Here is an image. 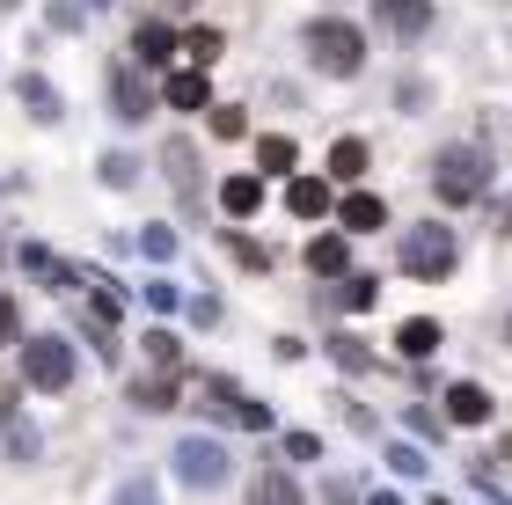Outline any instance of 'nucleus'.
I'll return each instance as SVG.
<instances>
[{
	"mask_svg": "<svg viewBox=\"0 0 512 505\" xmlns=\"http://www.w3.org/2000/svg\"><path fill=\"white\" fill-rule=\"evenodd\" d=\"M381 22L395 37H417V30H432V0H374Z\"/></svg>",
	"mask_w": 512,
	"mask_h": 505,
	"instance_id": "obj_8",
	"label": "nucleus"
},
{
	"mask_svg": "<svg viewBox=\"0 0 512 505\" xmlns=\"http://www.w3.org/2000/svg\"><path fill=\"white\" fill-rule=\"evenodd\" d=\"M308 271H315V279H337V271H344V235H315L308 242Z\"/></svg>",
	"mask_w": 512,
	"mask_h": 505,
	"instance_id": "obj_15",
	"label": "nucleus"
},
{
	"mask_svg": "<svg viewBox=\"0 0 512 505\" xmlns=\"http://www.w3.org/2000/svg\"><path fill=\"white\" fill-rule=\"evenodd\" d=\"M22 103H30V118H44V125L59 118V96H52V88H44L37 74H22Z\"/></svg>",
	"mask_w": 512,
	"mask_h": 505,
	"instance_id": "obj_19",
	"label": "nucleus"
},
{
	"mask_svg": "<svg viewBox=\"0 0 512 505\" xmlns=\"http://www.w3.org/2000/svg\"><path fill=\"white\" fill-rule=\"evenodd\" d=\"M132 403H139V410H176V381H139Z\"/></svg>",
	"mask_w": 512,
	"mask_h": 505,
	"instance_id": "obj_22",
	"label": "nucleus"
},
{
	"mask_svg": "<svg viewBox=\"0 0 512 505\" xmlns=\"http://www.w3.org/2000/svg\"><path fill=\"white\" fill-rule=\"evenodd\" d=\"M110 103H118V118H125V125L147 118V88H139L132 66H118V74H110Z\"/></svg>",
	"mask_w": 512,
	"mask_h": 505,
	"instance_id": "obj_11",
	"label": "nucleus"
},
{
	"mask_svg": "<svg viewBox=\"0 0 512 505\" xmlns=\"http://www.w3.org/2000/svg\"><path fill=\"white\" fill-rule=\"evenodd\" d=\"M169 52H176V37L161 30V22H139V30H132V59H139V66H161Z\"/></svg>",
	"mask_w": 512,
	"mask_h": 505,
	"instance_id": "obj_14",
	"label": "nucleus"
},
{
	"mask_svg": "<svg viewBox=\"0 0 512 505\" xmlns=\"http://www.w3.org/2000/svg\"><path fill=\"white\" fill-rule=\"evenodd\" d=\"M395 344H403V359H432L447 337H439V323H432V315H410V323L395 330Z\"/></svg>",
	"mask_w": 512,
	"mask_h": 505,
	"instance_id": "obj_12",
	"label": "nucleus"
},
{
	"mask_svg": "<svg viewBox=\"0 0 512 505\" xmlns=\"http://www.w3.org/2000/svg\"><path fill=\"white\" fill-rule=\"evenodd\" d=\"M447 418L454 425H483V418H491V396H483L476 381H454L447 388Z\"/></svg>",
	"mask_w": 512,
	"mask_h": 505,
	"instance_id": "obj_10",
	"label": "nucleus"
},
{
	"mask_svg": "<svg viewBox=\"0 0 512 505\" xmlns=\"http://www.w3.org/2000/svg\"><path fill=\"white\" fill-rule=\"evenodd\" d=\"M337 220L352 227V235H381V227H388V205H381L374 191H352V198L337 205Z\"/></svg>",
	"mask_w": 512,
	"mask_h": 505,
	"instance_id": "obj_7",
	"label": "nucleus"
},
{
	"mask_svg": "<svg viewBox=\"0 0 512 505\" xmlns=\"http://www.w3.org/2000/svg\"><path fill=\"white\" fill-rule=\"evenodd\" d=\"M286 205H293V220H322V213H330V183H315V176H293Z\"/></svg>",
	"mask_w": 512,
	"mask_h": 505,
	"instance_id": "obj_13",
	"label": "nucleus"
},
{
	"mask_svg": "<svg viewBox=\"0 0 512 505\" xmlns=\"http://www.w3.org/2000/svg\"><path fill=\"white\" fill-rule=\"evenodd\" d=\"M330 352H337V366H344V374H366V366H374V352H366L359 337H330Z\"/></svg>",
	"mask_w": 512,
	"mask_h": 505,
	"instance_id": "obj_21",
	"label": "nucleus"
},
{
	"mask_svg": "<svg viewBox=\"0 0 512 505\" xmlns=\"http://www.w3.org/2000/svg\"><path fill=\"white\" fill-rule=\"evenodd\" d=\"M169 103H176V110H205V74H198V66L169 74Z\"/></svg>",
	"mask_w": 512,
	"mask_h": 505,
	"instance_id": "obj_16",
	"label": "nucleus"
},
{
	"mask_svg": "<svg viewBox=\"0 0 512 505\" xmlns=\"http://www.w3.org/2000/svg\"><path fill=\"white\" fill-rule=\"evenodd\" d=\"M330 176L359 183V176H366V140H337V147H330Z\"/></svg>",
	"mask_w": 512,
	"mask_h": 505,
	"instance_id": "obj_17",
	"label": "nucleus"
},
{
	"mask_svg": "<svg viewBox=\"0 0 512 505\" xmlns=\"http://www.w3.org/2000/svg\"><path fill=\"white\" fill-rule=\"evenodd\" d=\"M374 505H403V498H395V491H374Z\"/></svg>",
	"mask_w": 512,
	"mask_h": 505,
	"instance_id": "obj_31",
	"label": "nucleus"
},
{
	"mask_svg": "<svg viewBox=\"0 0 512 505\" xmlns=\"http://www.w3.org/2000/svg\"><path fill=\"white\" fill-rule=\"evenodd\" d=\"M374 286H381V279H344V308H374V301H381Z\"/></svg>",
	"mask_w": 512,
	"mask_h": 505,
	"instance_id": "obj_23",
	"label": "nucleus"
},
{
	"mask_svg": "<svg viewBox=\"0 0 512 505\" xmlns=\"http://www.w3.org/2000/svg\"><path fill=\"white\" fill-rule=\"evenodd\" d=\"M432 191H439V205H476L483 191H491V162H483L476 147H439Z\"/></svg>",
	"mask_w": 512,
	"mask_h": 505,
	"instance_id": "obj_2",
	"label": "nucleus"
},
{
	"mask_svg": "<svg viewBox=\"0 0 512 505\" xmlns=\"http://www.w3.org/2000/svg\"><path fill=\"white\" fill-rule=\"evenodd\" d=\"M461 264V242H454V227H410L403 235V271L410 279H447V271Z\"/></svg>",
	"mask_w": 512,
	"mask_h": 505,
	"instance_id": "obj_3",
	"label": "nucleus"
},
{
	"mask_svg": "<svg viewBox=\"0 0 512 505\" xmlns=\"http://www.w3.org/2000/svg\"><path fill=\"white\" fill-rule=\"evenodd\" d=\"M22 381L44 388V396H59V388L74 381V344H66V337H30V352H22Z\"/></svg>",
	"mask_w": 512,
	"mask_h": 505,
	"instance_id": "obj_4",
	"label": "nucleus"
},
{
	"mask_svg": "<svg viewBox=\"0 0 512 505\" xmlns=\"http://www.w3.org/2000/svg\"><path fill=\"white\" fill-rule=\"evenodd\" d=\"M8 454H22V462L37 454V432H30V425H15V418H8Z\"/></svg>",
	"mask_w": 512,
	"mask_h": 505,
	"instance_id": "obj_27",
	"label": "nucleus"
},
{
	"mask_svg": "<svg viewBox=\"0 0 512 505\" xmlns=\"http://www.w3.org/2000/svg\"><path fill=\"white\" fill-rule=\"evenodd\" d=\"M176 476H183L191 491L227 484V447H220V440H183V447H176Z\"/></svg>",
	"mask_w": 512,
	"mask_h": 505,
	"instance_id": "obj_5",
	"label": "nucleus"
},
{
	"mask_svg": "<svg viewBox=\"0 0 512 505\" xmlns=\"http://www.w3.org/2000/svg\"><path fill=\"white\" fill-rule=\"evenodd\" d=\"M249 505H300V484L278 462H264V469L249 476Z\"/></svg>",
	"mask_w": 512,
	"mask_h": 505,
	"instance_id": "obj_6",
	"label": "nucleus"
},
{
	"mask_svg": "<svg viewBox=\"0 0 512 505\" xmlns=\"http://www.w3.org/2000/svg\"><path fill=\"white\" fill-rule=\"evenodd\" d=\"M498 235H512V198H498Z\"/></svg>",
	"mask_w": 512,
	"mask_h": 505,
	"instance_id": "obj_30",
	"label": "nucleus"
},
{
	"mask_svg": "<svg viewBox=\"0 0 512 505\" xmlns=\"http://www.w3.org/2000/svg\"><path fill=\"white\" fill-rule=\"evenodd\" d=\"M213 132H220V140H242L249 118H242V110H213Z\"/></svg>",
	"mask_w": 512,
	"mask_h": 505,
	"instance_id": "obj_26",
	"label": "nucleus"
},
{
	"mask_svg": "<svg viewBox=\"0 0 512 505\" xmlns=\"http://www.w3.org/2000/svg\"><path fill=\"white\" fill-rule=\"evenodd\" d=\"M235 257H242L249 271H271V249H256V242H242V235H235Z\"/></svg>",
	"mask_w": 512,
	"mask_h": 505,
	"instance_id": "obj_29",
	"label": "nucleus"
},
{
	"mask_svg": "<svg viewBox=\"0 0 512 505\" xmlns=\"http://www.w3.org/2000/svg\"><path fill=\"white\" fill-rule=\"evenodd\" d=\"M147 359L154 366H176V337L169 330H147Z\"/></svg>",
	"mask_w": 512,
	"mask_h": 505,
	"instance_id": "obj_24",
	"label": "nucleus"
},
{
	"mask_svg": "<svg viewBox=\"0 0 512 505\" xmlns=\"http://www.w3.org/2000/svg\"><path fill=\"white\" fill-rule=\"evenodd\" d=\"M15 330H22V315H15V293H0V344H15Z\"/></svg>",
	"mask_w": 512,
	"mask_h": 505,
	"instance_id": "obj_28",
	"label": "nucleus"
},
{
	"mask_svg": "<svg viewBox=\"0 0 512 505\" xmlns=\"http://www.w3.org/2000/svg\"><path fill=\"white\" fill-rule=\"evenodd\" d=\"M256 169H264V176H278V169H293V140H286V132H271V140L256 147Z\"/></svg>",
	"mask_w": 512,
	"mask_h": 505,
	"instance_id": "obj_20",
	"label": "nucleus"
},
{
	"mask_svg": "<svg viewBox=\"0 0 512 505\" xmlns=\"http://www.w3.org/2000/svg\"><path fill=\"white\" fill-rule=\"evenodd\" d=\"M505 337H512V323H505Z\"/></svg>",
	"mask_w": 512,
	"mask_h": 505,
	"instance_id": "obj_33",
	"label": "nucleus"
},
{
	"mask_svg": "<svg viewBox=\"0 0 512 505\" xmlns=\"http://www.w3.org/2000/svg\"><path fill=\"white\" fill-rule=\"evenodd\" d=\"M118 505H161V491H154V484H147V476H132V484H125V491H118Z\"/></svg>",
	"mask_w": 512,
	"mask_h": 505,
	"instance_id": "obj_25",
	"label": "nucleus"
},
{
	"mask_svg": "<svg viewBox=\"0 0 512 505\" xmlns=\"http://www.w3.org/2000/svg\"><path fill=\"white\" fill-rule=\"evenodd\" d=\"M256 205H264V176H227L220 183V213L227 220H249Z\"/></svg>",
	"mask_w": 512,
	"mask_h": 505,
	"instance_id": "obj_9",
	"label": "nucleus"
},
{
	"mask_svg": "<svg viewBox=\"0 0 512 505\" xmlns=\"http://www.w3.org/2000/svg\"><path fill=\"white\" fill-rule=\"evenodd\" d=\"M308 59L322 66V74L352 81L359 66H366V37L352 30V22H337V15H315V22H308Z\"/></svg>",
	"mask_w": 512,
	"mask_h": 505,
	"instance_id": "obj_1",
	"label": "nucleus"
},
{
	"mask_svg": "<svg viewBox=\"0 0 512 505\" xmlns=\"http://www.w3.org/2000/svg\"><path fill=\"white\" fill-rule=\"evenodd\" d=\"M183 52H191V66L205 74V66H213V59L227 52V37H220V30H191V37H183Z\"/></svg>",
	"mask_w": 512,
	"mask_h": 505,
	"instance_id": "obj_18",
	"label": "nucleus"
},
{
	"mask_svg": "<svg viewBox=\"0 0 512 505\" xmlns=\"http://www.w3.org/2000/svg\"><path fill=\"white\" fill-rule=\"evenodd\" d=\"M491 505H512V498H491Z\"/></svg>",
	"mask_w": 512,
	"mask_h": 505,
	"instance_id": "obj_32",
	"label": "nucleus"
}]
</instances>
